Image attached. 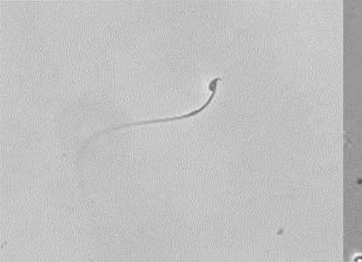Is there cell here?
Here are the masks:
<instances>
[{
    "label": "cell",
    "mask_w": 362,
    "mask_h": 262,
    "mask_svg": "<svg viewBox=\"0 0 362 262\" xmlns=\"http://www.w3.org/2000/svg\"><path fill=\"white\" fill-rule=\"evenodd\" d=\"M220 81H222V78H215L213 81H210L209 90L211 91V95H210L209 98L206 99V102L204 103L201 108L194 110L192 113H185L183 116L169 117V118H160V120H142V122H132V123L123 124V125L112 127H110V129H105L104 131L97 132V134L93 135V137L89 138V139L84 143V145H83L82 152H81V155L78 156V159H77V166H78L79 161H81L83 155H84V152H86V147H88V145H89L95 138L100 137L102 135L107 134V132H111V131L121 130V129H124V127H137V125H149V124L165 123V122H175V120H188L190 117H194L196 116V115H199V113H203V111L209 106L210 103L213 102L214 98H215V96H216L217 85H218L217 83H220Z\"/></svg>",
    "instance_id": "1"
}]
</instances>
